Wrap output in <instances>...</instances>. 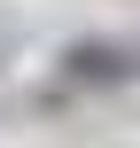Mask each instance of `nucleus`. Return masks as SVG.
I'll return each mask as SVG.
<instances>
[{
  "instance_id": "f257e3e1",
  "label": "nucleus",
  "mask_w": 140,
  "mask_h": 148,
  "mask_svg": "<svg viewBox=\"0 0 140 148\" xmlns=\"http://www.w3.org/2000/svg\"><path fill=\"white\" fill-rule=\"evenodd\" d=\"M70 70H78V78H132L140 55H125V47H78V55H70Z\"/></svg>"
}]
</instances>
